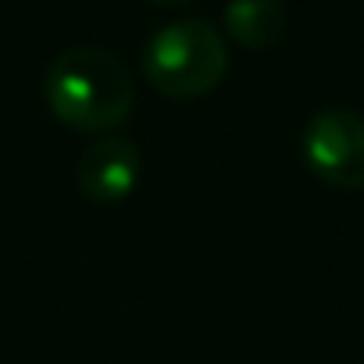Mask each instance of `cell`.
I'll return each instance as SVG.
<instances>
[{"instance_id":"1","label":"cell","mask_w":364,"mask_h":364,"mask_svg":"<svg viewBox=\"0 0 364 364\" xmlns=\"http://www.w3.org/2000/svg\"><path fill=\"white\" fill-rule=\"evenodd\" d=\"M43 97L68 129L111 136L136 104V82L122 58L104 47H72L58 54L43 75Z\"/></svg>"},{"instance_id":"5","label":"cell","mask_w":364,"mask_h":364,"mask_svg":"<svg viewBox=\"0 0 364 364\" xmlns=\"http://www.w3.org/2000/svg\"><path fill=\"white\" fill-rule=\"evenodd\" d=\"M225 33L250 50L275 47L286 33V4L282 0H229L225 4Z\"/></svg>"},{"instance_id":"4","label":"cell","mask_w":364,"mask_h":364,"mask_svg":"<svg viewBox=\"0 0 364 364\" xmlns=\"http://www.w3.org/2000/svg\"><path fill=\"white\" fill-rule=\"evenodd\" d=\"M139 171H143V154L129 136H100L93 139L79 164H75V182L82 197L93 204H122L136 186H139Z\"/></svg>"},{"instance_id":"3","label":"cell","mask_w":364,"mask_h":364,"mask_svg":"<svg viewBox=\"0 0 364 364\" xmlns=\"http://www.w3.org/2000/svg\"><path fill=\"white\" fill-rule=\"evenodd\" d=\"M304 164L336 190H364V114L350 107L318 111L300 136Z\"/></svg>"},{"instance_id":"2","label":"cell","mask_w":364,"mask_h":364,"mask_svg":"<svg viewBox=\"0 0 364 364\" xmlns=\"http://www.w3.org/2000/svg\"><path fill=\"white\" fill-rule=\"evenodd\" d=\"M229 72L225 36L208 18H182L161 26L143 47L146 82L171 100H197Z\"/></svg>"},{"instance_id":"6","label":"cell","mask_w":364,"mask_h":364,"mask_svg":"<svg viewBox=\"0 0 364 364\" xmlns=\"http://www.w3.org/2000/svg\"><path fill=\"white\" fill-rule=\"evenodd\" d=\"M154 4H186V0H154Z\"/></svg>"}]
</instances>
